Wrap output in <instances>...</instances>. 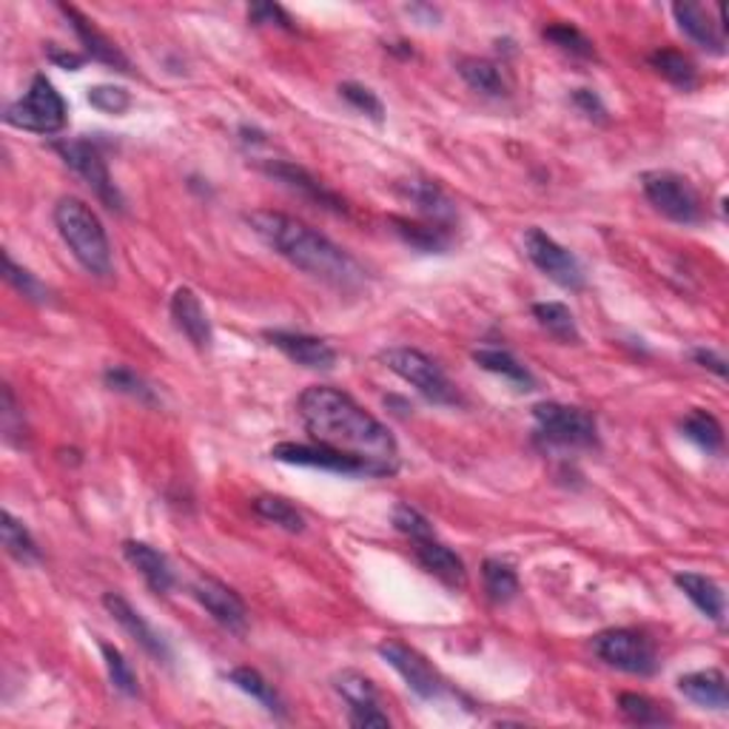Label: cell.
I'll return each mask as SVG.
<instances>
[{"label": "cell", "instance_id": "8fae6325", "mask_svg": "<svg viewBox=\"0 0 729 729\" xmlns=\"http://www.w3.org/2000/svg\"><path fill=\"white\" fill-rule=\"evenodd\" d=\"M277 462L285 464H300V468H323L334 470V473H348V476H377V470L371 464H365L362 459H354L348 453L330 450L325 445H296V442H282L271 450Z\"/></svg>", "mask_w": 729, "mask_h": 729}, {"label": "cell", "instance_id": "7a4b0ae2", "mask_svg": "<svg viewBox=\"0 0 729 729\" xmlns=\"http://www.w3.org/2000/svg\"><path fill=\"white\" fill-rule=\"evenodd\" d=\"M246 220L254 234L273 254H280L282 260H288L300 271L311 273L314 280H323L334 288H357L365 282V271L351 254L339 248L337 243H330L325 234L305 225L302 220L288 217L282 211L266 209L251 211Z\"/></svg>", "mask_w": 729, "mask_h": 729}, {"label": "cell", "instance_id": "1f68e13d", "mask_svg": "<svg viewBox=\"0 0 729 729\" xmlns=\"http://www.w3.org/2000/svg\"><path fill=\"white\" fill-rule=\"evenodd\" d=\"M0 530H3V547H7V553L12 556L14 561H21V564H35V561H41V547H37V541L32 539V534L23 527V521L14 519L9 511L3 513Z\"/></svg>", "mask_w": 729, "mask_h": 729}, {"label": "cell", "instance_id": "30bf717a", "mask_svg": "<svg viewBox=\"0 0 729 729\" xmlns=\"http://www.w3.org/2000/svg\"><path fill=\"white\" fill-rule=\"evenodd\" d=\"M525 254L527 260L534 262L545 277L559 282L561 288L579 291V288L584 285V268L582 262H579V257L570 254L564 246H559V243H556L550 234L541 232V228H527L525 232Z\"/></svg>", "mask_w": 729, "mask_h": 729}, {"label": "cell", "instance_id": "3957f363", "mask_svg": "<svg viewBox=\"0 0 729 729\" xmlns=\"http://www.w3.org/2000/svg\"><path fill=\"white\" fill-rule=\"evenodd\" d=\"M55 225L69 251L75 254V260L98 280H109L112 277V246L105 237V228L100 217L83 200L78 197H64L55 205Z\"/></svg>", "mask_w": 729, "mask_h": 729}, {"label": "cell", "instance_id": "4dcf8cb0", "mask_svg": "<svg viewBox=\"0 0 729 729\" xmlns=\"http://www.w3.org/2000/svg\"><path fill=\"white\" fill-rule=\"evenodd\" d=\"M681 430H684V436H687L689 442H695L702 450H707V453H718V450H721L724 430L721 425H718L716 416L707 414V411H698V407H695L693 414L684 416Z\"/></svg>", "mask_w": 729, "mask_h": 729}, {"label": "cell", "instance_id": "4316f807", "mask_svg": "<svg viewBox=\"0 0 729 729\" xmlns=\"http://www.w3.org/2000/svg\"><path fill=\"white\" fill-rule=\"evenodd\" d=\"M473 362H476L479 368H484V371L507 379L513 385L525 388V391L534 388V373L527 371L525 365L513 357L511 351H505V348H476V351H473Z\"/></svg>", "mask_w": 729, "mask_h": 729}, {"label": "cell", "instance_id": "4fadbf2b", "mask_svg": "<svg viewBox=\"0 0 729 729\" xmlns=\"http://www.w3.org/2000/svg\"><path fill=\"white\" fill-rule=\"evenodd\" d=\"M194 598L203 604L205 613H209V616L214 618L220 627H225L228 632H237V636H243V632L248 630L246 602H243V598H239L237 593L228 587V584L203 575V579H197L194 582Z\"/></svg>", "mask_w": 729, "mask_h": 729}, {"label": "cell", "instance_id": "603a6c76", "mask_svg": "<svg viewBox=\"0 0 729 729\" xmlns=\"http://www.w3.org/2000/svg\"><path fill=\"white\" fill-rule=\"evenodd\" d=\"M678 689L687 695L689 702L707 709H727L729 707V693H727V675L721 670H698V673H687L678 678Z\"/></svg>", "mask_w": 729, "mask_h": 729}, {"label": "cell", "instance_id": "ab89813d", "mask_svg": "<svg viewBox=\"0 0 729 729\" xmlns=\"http://www.w3.org/2000/svg\"><path fill=\"white\" fill-rule=\"evenodd\" d=\"M3 260H7V280H9V285L18 288V291H21V294L26 296V300H32V302H46V300H49V288L43 285V282L37 280L35 273L18 266V262L12 260V254H7Z\"/></svg>", "mask_w": 729, "mask_h": 729}, {"label": "cell", "instance_id": "f1b7e54d", "mask_svg": "<svg viewBox=\"0 0 729 729\" xmlns=\"http://www.w3.org/2000/svg\"><path fill=\"white\" fill-rule=\"evenodd\" d=\"M534 316L539 319L541 328L556 337L559 343L575 345L582 343V334H579V325H575V316L570 314L568 305H561V302H539L534 305Z\"/></svg>", "mask_w": 729, "mask_h": 729}, {"label": "cell", "instance_id": "836d02e7", "mask_svg": "<svg viewBox=\"0 0 729 729\" xmlns=\"http://www.w3.org/2000/svg\"><path fill=\"white\" fill-rule=\"evenodd\" d=\"M254 513L260 516V519L271 521V525L282 527L288 534H302L305 530V519H302V513L296 511L291 502L280 496H260L254 498Z\"/></svg>", "mask_w": 729, "mask_h": 729}, {"label": "cell", "instance_id": "60d3db41", "mask_svg": "<svg viewBox=\"0 0 729 729\" xmlns=\"http://www.w3.org/2000/svg\"><path fill=\"white\" fill-rule=\"evenodd\" d=\"M393 525H396V530L405 534L411 541H422L434 536V525H430V521L411 505H400L393 511Z\"/></svg>", "mask_w": 729, "mask_h": 729}, {"label": "cell", "instance_id": "5bb4252c", "mask_svg": "<svg viewBox=\"0 0 729 729\" xmlns=\"http://www.w3.org/2000/svg\"><path fill=\"white\" fill-rule=\"evenodd\" d=\"M260 169L266 171L268 177H273V180H280L282 186H288L291 191H296V194L305 197V200H311L314 205H319V209H328V211H334V214H348V205H345V200H339L334 191L325 189L323 182L316 180L309 169L296 166V162L262 160Z\"/></svg>", "mask_w": 729, "mask_h": 729}, {"label": "cell", "instance_id": "ba28073f", "mask_svg": "<svg viewBox=\"0 0 729 729\" xmlns=\"http://www.w3.org/2000/svg\"><path fill=\"white\" fill-rule=\"evenodd\" d=\"M593 650L607 666L630 675H652L659 670V655L644 632L604 630L593 638Z\"/></svg>", "mask_w": 729, "mask_h": 729}, {"label": "cell", "instance_id": "9a60e30c", "mask_svg": "<svg viewBox=\"0 0 729 729\" xmlns=\"http://www.w3.org/2000/svg\"><path fill=\"white\" fill-rule=\"evenodd\" d=\"M277 351L285 354L291 362L311 368V371H330L337 365V351L325 339L309 337V334H294V330H271L268 334Z\"/></svg>", "mask_w": 729, "mask_h": 729}, {"label": "cell", "instance_id": "5b68a950", "mask_svg": "<svg viewBox=\"0 0 729 729\" xmlns=\"http://www.w3.org/2000/svg\"><path fill=\"white\" fill-rule=\"evenodd\" d=\"M7 123L32 134H57L66 126V100L46 75H35L26 94L7 109Z\"/></svg>", "mask_w": 729, "mask_h": 729}, {"label": "cell", "instance_id": "7bdbcfd3", "mask_svg": "<svg viewBox=\"0 0 729 729\" xmlns=\"http://www.w3.org/2000/svg\"><path fill=\"white\" fill-rule=\"evenodd\" d=\"M89 103L105 114H123L132 105V94L123 86H94L89 89Z\"/></svg>", "mask_w": 729, "mask_h": 729}, {"label": "cell", "instance_id": "484cf974", "mask_svg": "<svg viewBox=\"0 0 729 729\" xmlns=\"http://www.w3.org/2000/svg\"><path fill=\"white\" fill-rule=\"evenodd\" d=\"M396 225V234L405 239L407 246L419 248L425 254H445L453 243V228H442L434 223H411L405 217H391Z\"/></svg>", "mask_w": 729, "mask_h": 729}, {"label": "cell", "instance_id": "d6986e66", "mask_svg": "<svg viewBox=\"0 0 729 729\" xmlns=\"http://www.w3.org/2000/svg\"><path fill=\"white\" fill-rule=\"evenodd\" d=\"M60 12L69 18L71 29H75V35H78L80 43L86 46V57L98 60V64L112 66V69H117V71L132 69V66H128V60H126V55H123V52H120L117 46H114V43L109 41V37H105L103 32L94 26V23L89 21V18H83V14H80L75 7H60Z\"/></svg>", "mask_w": 729, "mask_h": 729}, {"label": "cell", "instance_id": "f6af8a7d", "mask_svg": "<svg viewBox=\"0 0 729 729\" xmlns=\"http://www.w3.org/2000/svg\"><path fill=\"white\" fill-rule=\"evenodd\" d=\"M348 721H351V727L357 729H388L391 727V718L379 709V704H373V707H354L348 709Z\"/></svg>", "mask_w": 729, "mask_h": 729}, {"label": "cell", "instance_id": "74e56055", "mask_svg": "<svg viewBox=\"0 0 729 729\" xmlns=\"http://www.w3.org/2000/svg\"><path fill=\"white\" fill-rule=\"evenodd\" d=\"M334 687H337V693L348 702V709L373 707V704H379L377 687L371 684V678H365L362 673H354V670L337 675V678H334Z\"/></svg>", "mask_w": 729, "mask_h": 729}, {"label": "cell", "instance_id": "f546056e", "mask_svg": "<svg viewBox=\"0 0 729 729\" xmlns=\"http://www.w3.org/2000/svg\"><path fill=\"white\" fill-rule=\"evenodd\" d=\"M228 678H232L234 687L243 689L246 695H251L254 702H260L262 707L271 713V716H285L282 698L277 695V689H273L260 673H257V670H251V666H237V670L228 673Z\"/></svg>", "mask_w": 729, "mask_h": 729}, {"label": "cell", "instance_id": "cb8c5ba5", "mask_svg": "<svg viewBox=\"0 0 729 729\" xmlns=\"http://www.w3.org/2000/svg\"><path fill=\"white\" fill-rule=\"evenodd\" d=\"M675 584L689 602L698 607L707 618H713L716 625H724L727 616V602H724V590L718 587L713 579L702 573H675Z\"/></svg>", "mask_w": 729, "mask_h": 729}, {"label": "cell", "instance_id": "ffe728a7", "mask_svg": "<svg viewBox=\"0 0 729 729\" xmlns=\"http://www.w3.org/2000/svg\"><path fill=\"white\" fill-rule=\"evenodd\" d=\"M416 559L430 575H436L439 582H445L448 587H464L468 584V570H464V561L450 550L448 545L442 541H436L434 536L430 539L414 541Z\"/></svg>", "mask_w": 729, "mask_h": 729}, {"label": "cell", "instance_id": "8992f818", "mask_svg": "<svg viewBox=\"0 0 729 729\" xmlns=\"http://www.w3.org/2000/svg\"><path fill=\"white\" fill-rule=\"evenodd\" d=\"M641 189L650 205L666 220L681 225H695L704 220V205L698 191L687 177L675 175V171H647L641 177Z\"/></svg>", "mask_w": 729, "mask_h": 729}, {"label": "cell", "instance_id": "f35d334b", "mask_svg": "<svg viewBox=\"0 0 729 729\" xmlns=\"http://www.w3.org/2000/svg\"><path fill=\"white\" fill-rule=\"evenodd\" d=\"M105 385L112 388V391L117 393H126V396H132V400H141V402H155V391L146 385V379L137 377V373L132 371V368H123V365H117V368H109V371L103 373Z\"/></svg>", "mask_w": 729, "mask_h": 729}, {"label": "cell", "instance_id": "7402d4cb", "mask_svg": "<svg viewBox=\"0 0 729 729\" xmlns=\"http://www.w3.org/2000/svg\"><path fill=\"white\" fill-rule=\"evenodd\" d=\"M678 29L693 43H698L702 49L713 52V55H724V29L721 23L709 21V14L695 3H675L673 7Z\"/></svg>", "mask_w": 729, "mask_h": 729}, {"label": "cell", "instance_id": "ee69618b", "mask_svg": "<svg viewBox=\"0 0 729 729\" xmlns=\"http://www.w3.org/2000/svg\"><path fill=\"white\" fill-rule=\"evenodd\" d=\"M248 21H254L257 26H280L288 29V32H294L291 14L282 7H277V3H254V7L248 9Z\"/></svg>", "mask_w": 729, "mask_h": 729}, {"label": "cell", "instance_id": "9c48e42d", "mask_svg": "<svg viewBox=\"0 0 729 729\" xmlns=\"http://www.w3.org/2000/svg\"><path fill=\"white\" fill-rule=\"evenodd\" d=\"M55 152L64 157V162L71 171H78L83 177L86 186L103 200L105 209L123 211V197H120L117 186H114L112 175H109V166H105L100 152L89 141H75V137L69 141L66 137V141L55 143Z\"/></svg>", "mask_w": 729, "mask_h": 729}, {"label": "cell", "instance_id": "b9f144b4", "mask_svg": "<svg viewBox=\"0 0 729 729\" xmlns=\"http://www.w3.org/2000/svg\"><path fill=\"white\" fill-rule=\"evenodd\" d=\"M339 94H343L348 103L357 109V112L368 114V117H373L377 123H382V117H385V105H382V100L373 94L368 86H359V83H343L339 86Z\"/></svg>", "mask_w": 729, "mask_h": 729}, {"label": "cell", "instance_id": "52a82bcc", "mask_svg": "<svg viewBox=\"0 0 729 729\" xmlns=\"http://www.w3.org/2000/svg\"><path fill=\"white\" fill-rule=\"evenodd\" d=\"M534 419L545 442L559 448H596L598 425L582 407L561 405V402H539Z\"/></svg>", "mask_w": 729, "mask_h": 729}, {"label": "cell", "instance_id": "e575fe53", "mask_svg": "<svg viewBox=\"0 0 729 729\" xmlns=\"http://www.w3.org/2000/svg\"><path fill=\"white\" fill-rule=\"evenodd\" d=\"M618 707L625 713L627 721L638 724V727H659V724H670V713L661 704H655L647 695L638 693H621L618 695Z\"/></svg>", "mask_w": 729, "mask_h": 729}, {"label": "cell", "instance_id": "c3c4849f", "mask_svg": "<svg viewBox=\"0 0 729 729\" xmlns=\"http://www.w3.org/2000/svg\"><path fill=\"white\" fill-rule=\"evenodd\" d=\"M693 359L702 365V368H707V371L718 373L721 379L727 377V362H724L721 354L709 351V348H698V351H693Z\"/></svg>", "mask_w": 729, "mask_h": 729}, {"label": "cell", "instance_id": "8d00e7d4", "mask_svg": "<svg viewBox=\"0 0 729 729\" xmlns=\"http://www.w3.org/2000/svg\"><path fill=\"white\" fill-rule=\"evenodd\" d=\"M100 652H103L105 670H109V678H112L114 689H120V693L128 695V698H137V695H141V684H137V675H134L126 655L112 644H100Z\"/></svg>", "mask_w": 729, "mask_h": 729}, {"label": "cell", "instance_id": "d590c367", "mask_svg": "<svg viewBox=\"0 0 729 729\" xmlns=\"http://www.w3.org/2000/svg\"><path fill=\"white\" fill-rule=\"evenodd\" d=\"M545 37L553 46H559L561 52H568L573 57H584V60H593L596 57V46L584 35L582 29H575L573 23H550L545 26Z\"/></svg>", "mask_w": 729, "mask_h": 729}, {"label": "cell", "instance_id": "ac0fdd59", "mask_svg": "<svg viewBox=\"0 0 729 729\" xmlns=\"http://www.w3.org/2000/svg\"><path fill=\"white\" fill-rule=\"evenodd\" d=\"M402 194L414 203L425 223L442 225V228H453L456 225V203L445 194L436 182L430 180H407L400 186Z\"/></svg>", "mask_w": 729, "mask_h": 729}, {"label": "cell", "instance_id": "2e32d148", "mask_svg": "<svg viewBox=\"0 0 729 729\" xmlns=\"http://www.w3.org/2000/svg\"><path fill=\"white\" fill-rule=\"evenodd\" d=\"M103 607L112 613L114 621H117V625L123 627V630H126L128 636H132L134 641H137V644L148 652V655H152V659L162 661V664H169L171 652H169V647H166V641H162V638L152 630V625H148L141 613L134 610L126 598L117 596V593H105Z\"/></svg>", "mask_w": 729, "mask_h": 729}, {"label": "cell", "instance_id": "277c9868", "mask_svg": "<svg viewBox=\"0 0 729 729\" xmlns=\"http://www.w3.org/2000/svg\"><path fill=\"white\" fill-rule=\"evenodd\" d=\"M382 362H385L388 371L405 379L407 385H414L434 405H462L459 388L450 382L448 373L428 354L416 351V348H391V351L382 354Z\"/></svg>", "mask_w": 729, "mask_h": 729}, {"label": "cell", "instance_id": "7c38bea8", "mask_svg": "<svg viewBox=\"0 0 729 729\" xmlns=\"http://www.w3.org/2000/svg\"><path fill=\"white\" fill-rule=\"evenodd\" d=\"M379 655L405 678L407 689L419 695V698H425V702H434V698H439V695L445 693L442 678L434 673V666L422 659L419 652L402 644V641H382V644H379Z\"/></svg>", "mask_w": 729, "mask_h": 729}, {"label": "cell", "instance_id": "e0dca14e", "mask_svg": "<svg viewBox=\"0 0 729 729\" xmlns=\"http://www.w3.org/2000/svg\"><path fill=\"white\" fill-rule=\"evenodd\" d=\"M171 319H175L177 328L186 334V339H189L194 348H200V351H205L211 345V323L209 316H205V309L203 302H200V296L191 291V288H177L175 294H171Z\"/></svg>", "mask_w": 729, "mask_h": 729}, {"label": "cell", "instance_id": "7dc6e473", "mask_svg": "<svg viewBox=\"0 0 729 729\" xmlns=\"http://www.w3.org/2000/svg\"><path fill=\"white\" fill-rule=\"evenodd\" d=\"M49 57H52V64L64 66V69H69V71H78L80 66L86 64V55H78V52H66V49H60V46H55V43H49Z\"/></svg>", "mask_w": 729, "mask_h": 729}, {"label": "cell", "instance_id": "6da1fadb", "mask_svg": "<svg viewBox=\"0 0 729 729\" xmlns=\"http://www.w3.org/2000/svg\"><path fill=\"white\" fill-rule=\"evenodd\" d=\"M300 419L316 445L362 459L377 476H391L400 462V445L391 430L339 388L314 385L296 402Z\"/></svg>", "mask_w": 729, "mask_h": 729}, {"label": "cell", "instance_id": "d4e9b609", "mask_svg": "<svg viewBox=\"0 0 729 729\" xmlns=\"http://www.w3.org/2000/svg\"><path fill=\"white\" fill-rule=\"evenodd\" d=\"M459 78L470 86L473 91L484 94V98H505L507 94V80L496 64L484 60V57H462L456 64Z\"/></svg>", "mask_w": 729, "mask_h": 729}, {"label": "cell", "instance_id": "83f0119b", "mask_svg": "<svg viewBox=\"0 0 729 729\" xmlns=\"http://www.w3.org/2000/svg\"><path fill=\"white\" fill-rule=\"evenodd\" d=\"M650 64H652V69L659 71L661 78H666L673 86H678V89L689 91L698 86V69H695V64L689 60L687 55H684V52H675V49L652 52Z\"/></svg>", "mask_w": 729, "mask_h": 729}, {"label": "cell", "instance_id": "44dd1931", "mask_svg": "<svg viewBox=\"0 0 729 729\" xmlns=\"http://www.w3.org/2000/svg\"><path fill=\"white\" fill-rule=\"evenodd\" d=\"M123 553H126L128 564L146 579V584L155 593H169L175 587V570H171L169 559L160 550H155L146 541H126Z\"/></svg>", "mask_w": 729, "mask_h": 729}, {"label": "cell", "instance_id": "bcb514c9", "mask_svg": "<svg viewBox=\"0 0 729 729\" xmlns=\"http://www.w3.org/2000/svg\"><path fill=\"white\" fill-rule=\"evenodd\" d=\"M573 103L579 105L590 120H607V109H604V103L598 100V94L593 89H575Z\"/></svg>", "mask_w": 729, "mask_h": 729}, {"label": "cell", "instance_id": "d6a6232c", "mask_svg": "<svg viewBox=\"0 0 729 729\" xmlns=\"http://www.w3.org/2000/svg\"><path fill=\"white\" fill-rule=\"evenodd\" d=\"M482 579H484V590H487V596H491L493 604L513 602L516 593H519V575L513 573V568H507L505 561L498 559L484 561Z\"/></svg>", "mask_w": 729, "mask_h": 729}]
</instances>
